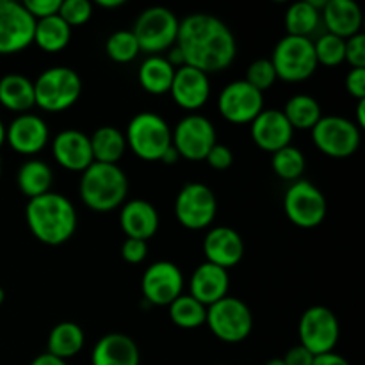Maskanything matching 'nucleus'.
I'll return each mask as SVG.
<instances>
[{"mask_svg": "<svg viewBox=\"0 0 365 365\" xmlns=\"http://www.w3.org/2000/svg\"><path fill=\"white\" fill-rule=\"evenodd\" d=\"M175 45L187 66L207 75L227 70L237 56L234 32L223 20L207 13L189 14L180 20Z\"/></svg>", "mask_w": 365, "mask_h": 365, "instance_id": "nucleus-1", "label": "nucleus"}, {"mask_svg": "<svg viewBox=\"0 0 365 365\" xmlns=\"http://www.w3.org/2000/svg\"><path fill=\"white\" fill-rule=\"evenodd\" d=\"M25 221L31 234L46 246H61L77 230V210L66 196L46 192L27 202Z\"/></svg>", "mask_w": 365, "mask_h": 365, "instance_id": "nucleus-2", "label": "nucleus"}, {"mask_svg": "<svg viewBox=\"0 0 365 365\" xmlns=\"http://www.w3.org/2000/svg\"><path fill=\"white\" fill-rule=\"evenodd\" d=\"M78 195L95 212H110L127 200L128 178L118 164L93 163L82 171Z\"/></svg>", "mask_w": 365, "mask_h": 365, "instance_id": "nucleus-3", "label": "nucleus"}, {"mask_svg": "<svg viewBox=\"0 0 365 365\" xmlns=\"http://www.w3.org/2000/svg\"><path fill=\"white\" fill-rule=\"evenodd\" d=\"M82 78L73 68L52 66L34 81V106L46 113H63L78 102Z\"/></svg>", "mask_w": 365, "mask_h": 365, "instance_id": "nucleus-4", "label": "nucleus"}, {"mask_svg": "<svg viewBox=\"0 0 365 365\" xmlns=\"http://www.w3.org/2000/svg\"><path fill=\"white\" fill-rule=\"evenodd\" d=\"M125 141L135 157L155 163L171 146V128L163 116L146 110L132 118L125 132Z\"/></svg>", "mask_w": 365, "mask_h": 365, "instance_id": "nucleus-5", "label": "nucleus"}, {"mask_svg": "<svg viewBox=\"0 0 365 365\" xmlns=\"http://www.w3.org/2000/svg\"><path fill=\"white\" fill-rule=\"evenodd\" d=\"M180 20L171 9L163 6H153L143 11L135 20L132 34L138 39L141 52L157 53L170 50L177 43Z\"/></svg>", "mask_w": 365, "mask_h": 365, "instance_id": "nucleus-6", "label": "nucleus"}, {"mask_svg": "<svg viewBox=\"0 0 365 365\" xmlns=\"http://www.w3.org/2000/svg\"><path fill=\"white\" fill-rule=\"evenodd\" d=\"M277 78L285 82H303L319 66L314 52V41L299 36H285L277 43L271 56Z\"/></svg>", "mask_w": 365, "mask_h": 365, "instance_id": "nucleus-7", "label": "nucleus"}, {"mask_svg": "<svg viewBox=\"0 0 365 365\" xmlns=\"http://www.w3.org/2000/svg\"><path fill=\"white\" fill-rule=\"evenodd\" d=\"M210 331L220 341L237 344L250 337L253 330V314L242 299L225 296L214 305L207 307V319Z\"/></svg>", "mask_w": 365, "mask_h": 365, "instance_id": "nucleus-8", "label": "nucleus"}, {"mask_svg": "<svg viewBox=\"0 0 365 365\" xmlns=\"http://www.w3.org/2000/svg\"><path fill=\"white\" fill-rule=\"evenodd\" d=\"M310 132L316 148L331 159H348L362 141L355 121L342 116H323Z\"/></svg>", "mask_w": 365, "mask_h": 365, "instance_id": "nucleus-9", "label": "nucleus"}, {"mask_svg": "<svg viewBox=\"0 0 365 365\" xmlns=\"http://www.w3.org/2000/svg\"><path fill=\"white\" fill-rule=\"evenodd\" d=\"M299 346L314 356L334 351L341 337V323L330 309L323 305L310 307L303 312L298 327Z\"/></svg>", "mask_w": 365, "mask_h": 365, "instance_id": "nucleus-10", "label": "nucleus"}, {"mask_svg": "<svg viewBox=\"0 0 365 365\" xmlns=\"http://www.w3.org/2000/svg\"><path fill=\"white\" fill-rule=\"evenodd\" d=\"M217 143L216 128L209 118L202 114H187L171 130V145L180 159L200 163L205 160L207 153Z\"/></svg>", "mask_w": 365, "mask_h": 365, "instance_id": "nucleus-11", "label": "nucleus"}, {"mask_svg": "<svg viewBox=\"0 0 365 365\" xmlns=\"http://www.w3.org/2000/svg\"><path fill=\"white\" fill-rule=\"evenodd\" d=\"M284 210L292 225L299 228H316L327 217V198L317 185L309 180L292 182L284 196Z\"/></svg>", "mask_w": 365, "mask_h": 365, "instance_id": "nucleus-12", "label": "nucleus"}, {"mask_svg": "<svg viewBox=\"0 0 365 365\" xmlns=\"http://www.w3.org/2000/svg\"><path fill=\"white\" fill-rule=\"evenodd\" d=\"M216 212V196L209 185L202 182H189L178 191L175 200V216L187 230H203L210 227Z\"/></svg>", "mask_w": 365, "mask_h": 365, "instance_id": "nucleus-13", "label": "nucleus"}, {"mask_svg": "<svg viewBox=\"0 0 365 365\" xmlns=\"http://www.w3.org/2000/svg\"><path fill=\"white\" fill-rule=\"evenodd\" d=\"M36 20L21 2L0 0V56L29 48L34 41Z\"/></svg>", "mask_w": 365, "mask_h": 365, "instance_id": "nucleus-14", "label": "nucleus"}, {"mask_svg": "<svg viewBox=\"0 0 365 365\" xmlns=\"http://www.w3.org/2000/svg\"><path fill=\"white\" fill-rule=\"evenodd\" d=\"M217 109L227 121L235 125L252 123L264 110V93L248 82L234 81L223 88L217 98Z\"/></svg>", "mask_w": 365, "mask_h": 365, "instance_id": "nucleus-15", "label": "nucleus"}, {"mask_svg": "<svg viewBox=\"0 0 365 365\" xmlns=\"http://www.w3.org/2000/svg\"><path fill=\"white\" fill-rule=\"evenodd\" d=\"M141 291L148 305L170 307L184 291V274L170 260L153 262L143 274Z\"/></svg>", "mask_w": 365, "mask_h": 365, "instance_id": "nucleus-16", "label": "nucleus"}, {"mask_svg": "<svg viewBox=\"0 0 365 365\" xmlns=\"http://www.w3.org/2000/svg\"><path fill=\"white\" fill-rule=\"evenodd\" d=\"M50 130L46 121L38 114H18L6 127V143L21 155H36L46 146Z\"/></svg>", "mask_w": 365, "mask_h": 365, "instance_id": "nucleus-17", "label": "nucleus"}, {"mask_svg": "<svg viewBox=\"0 0 365 365\" xmlns=\"http://www.w3.org/2000/svg\"><path fill=\"white\" fill-rule=\"evenodd\" d=\"M170 95L173 102L184 110L202 109L210 96L209 75L187 64L177 68Z\"/></svg>", "mask_w": 365, "mask_h": 365, "instance_id": "nucleus-18", "label": "nucleus"}, {"mask_svg": "<svg viewBox=\"0 0 365 365\" xmlns=\"http://www.w3.org/2000/svg\"><path fill=\"white\" fill-rule=\"evenodd\" d=\"M250 125L253 141L264 152L274 153L292 143L294 128L280 109H264Z\"/></svg>", "mask_w": 365, "mask_h": 365, "instance_id": "nucleus-19", "label": "nucleus"}, {"mask_svg": "<svg viewBox=\"0 0 365 365\" xmlns=\"http://www.w3.org/2000/svg\"><path fill=\"white\" fill-rule=\"evenodd\" d=\"M52 153L57 164L68 171L82 173L86 168H89L95 163L93 160L89 135L77 130V128L61 130L52 141Z\"/></svg>", "mask_w": 365, "mask_h": 365, "instance_id": "nucleus-20", "label": "nucleus"}, {"mask_svg": "<svg viewBox=\"0 0 365 365\" xmlns=\"http://www.w3.org/2000/svg\"><path fill=\"white\" fill-rule=\"evenodd\" d=\"M203 255L207 262L223 267V269H230L237 266L245 257V242L234 228H210L203 239Z\"/></svg>", "mask_w": 365, "mask_h": 365, "instance_id": "nucleus-21", "label": "nucleus"}, {"mask_svg": "<svg viewBox=\"0 0 365 365\" xmlns=\"http://www.w3.org/2000/svg\"><path fill=\"white\" fill-rule=\"evenodd\" d=\"M120 227L127 239L148 242V239H152L159 230V214L146 200H130L121 205Z\"/></svg>", "mask_w": 365, "mask_h": 365, "instance_id": "nucleus-22", "label": "nucleus"}, {"mask_svg": "<svg viewBox=\"0 0 365 365\" xmlns=\"http://www.w3.org/2000/svg\"><path fill=\"white\" fill-rule=\"evenodd\" d=\"M228 289H230L228 271L210 262H203L202 266L196 267L189 282V294L205 307L214 305L228 296Z\"/></svg>", "mask_w": 365, "mask_h": 365, "instance_id": "nucleus-23", "label": "nucleus"}, {"mask_svg": "<svg viewBox=\"0 0 365 365\" xmlns=\"http://www.w3.org/2000/svg\"><path fill=\"white\" fill-rule=\"evenodd\" d=\"M139 348L128 335H103L91 353V365H139Z\"/></svg>", "mask_w": 365, "mask_h": 365, "instance_id": "nucleus-24", "label": "nucleus"}, {"mask_svg": "<svg viewBox=\"0 0 365 365\" xmlns=\"http://www.w3.org/2000/svg\"><path fill=\"white\" fill-rule=\"evenodd\" d=\"M321 13L328 34L337 38L348 39L362 29V11L353 0H327Z\"/></svg>", "mask_w": 365, "mask_h": 365, "instance_id": "nucleus-25", "label": "nucleus"}, {"mask_svg": "<svg viewBox=\"0 0 365 365\" xmlns=\"http://www.w3.org/2000/svg\"><path fill=\"white\" fill-rule=\"evenodd\" d=\"M0 106L11 113H27L34 107V82L20 73L4 75L0 78Z\"/></svg>", "mask_w": 365, "mask_h": 365, "instance_id": "nucleus-26", "label": "nucleus"}, {"mask_svg": "<svg viewBox=\"0 0 365 365\" xmlns=\"http://www.w3.org/2000/svg\"><path fill=\"white\" fill-rule=\"evenodd\" d=\"M91 143L93 160L102 164H118L123 159L125 152H127V141H125V134L116 127H100L93 132L89 138Z\"/></svg>", "mask_w": 365, "mask_h": 365, "instance_id": "nucleus-27", "label": "nucleus"}, {"mask_svg": "<svg viewBox=\"0 0 365 365\" xmlns=\"http://www.w3.org/2000/svg\"><path fill=\"white\" fill-rule=\"evenodd\" d=\"M86 335L84 330L78 327L77 323H71V321H63V323L56 324L52 328L48 335V342H46V348H48L50 355L57 356L61 360L73 359L75 355L81 353V349L84 348Z\"/></svg>", "mask_w": 365, "mask_h": 365, "instance_id": "nucleus-28", "label": "nucleus"}, {"mask_svg": "<svg viewBox=\"0 0 365 365\" xmlns=\"http://www.w3.org/2000/svg\"><path fill=\"white\" fill-rule=\"evenodd\" d=\"M53 184V173L46 163L39 159H29L16 173V185L29 200L50 192Z\"/></svg>", "mask_w": 365, "mask_h": 365, "instance_id": "nucleus-29", "label": "nucleus"}, {"mask_svg": "<svg viewBox=\"0 0 365 365\" xmlns=\"http://www.w3.org/2000/svg\"><path fill=\"white\" fill-rule=\"evenodd\" d=\"M173 77L175 68L168 63L166 57L160 56L146 57L138 71L139 84L150 95H164V93H170Z\"/></svg>", "mask_w": 365, "mask_h": 365, "instance_id": "nucleus-30", "label": "nucleus"}, {"mask_svg": "<svg viewBox=\"0 0 365 365\" xmlns=\"http://www.w3.org/2000/svg\"><path fill=\"white\" fill-rule=\"evenodd\" d=\"M71 39V27L64 20H61L59 14L43 18L36 21L34 27V41L43 52L57 53L68 46Z\"/></svg>", "mask_w": 365, "mask_h": 365, "instance_id": "nucleus-31", "label": "nucleus"}, {"mask_svg": "<svg viewBox=\"0 0 365 365\" xmlns=\"http://www.w3.org/2000/svg\"><path fill=\"white\" fill-rule=\"evenodd\" d=\"M294 130H312L323 118L319 102L310 95H294L287 100L282 110Z\"/></svg>", "mask_w": 365, "mask_h": 365, "instance_id": "nucleus-32", "label": "nucleus"}, {"mask_svg": "<svg viewBox=\"0 0 365 365\" xmlns=\"http://www.w3.org/2000/svg\"><path fill=\"white\" fill-rule=\"evenodd\" d=\"M321 20V11H317L309 0L294 2L285 13V29L287 36L309 38L317 29Z\"/></svg>", "mask_w": 365, "mask_h": 365, "instance_id": "nucleus-33", "label": "nucleus"}, {"mask_svg": "<svg viewBox=\"0 0 365 365\" xmlns=\"http://www.w3.org/2000/svg\"><path fill=\"white\" fill-rule=\"evenodd\" d=\"M170 317L178 328L192 330V328H200L202 324H205L207 307L192 298L191 294H180L170 305Z\"/></svg>", "mask_w": 365, "mask_h": 365, "instance_id": "nucleus-34", "label": "nucleus"}, {"mask_svg": "<svg viewBox=\"0 0 365 365\" xmlns=\"http://www.w3.org/2000/svg\"><path fill=\"white\" fill-rule=\"evenodd\" d=\"M271 168H273L277 177L289 182H296L302 180V175L307 168V159L302 150L289 145L273 153V157H271Z\"/></svg>", "mask_w": 365, "mask_h": 365, "instance_id": "nucleus-35", "label": "nucleus"}, {"mask_svg": "<svg viewBox=\"0 0 365 365\" xmlns=\"http://www.w3.org/2000/svg\"><path fill=\"white\" fill-rule=\"evenodd\" d=\"M106 52L114 63L127 64L132 63L141 50H139L138 39L132 34V31H116L107 38Z\"/></svg>", "mask_w": 365, "mask_h": 365, "instance_id": "nucleus-36", "label": "nucleus"}, {"mask_svg": "<svg viewBox=\"0 0 365 365\" xmlns=\"http://www.w3.org/2000/svg\"><path fill=\"white\" fill-rule=\"evenodd\" d=\"M346 39L337 38L334 34H323L314 43V52H316L317 64L323 66H339L344 63Z\"/></svg>", "mask_w": 365, "mask_h": 365, "instance_id": "nucleus-37", "label": "nucleus"}, {"mask_svg": "<svg viewBox=\"0 0 365 365\" xmlns=\"http://www.w3.org/2000/svg\"><path fill=\"white\" fill-rule=\"evenodd\" d=\"M59 18L70 27H81L93 16V4L89 0H61Z\"/></svg>", "mask_w": 365, "mask_h": 365, "instance_id": "nucleus-38", "label": "nucleus"}, {"mask_svg": "<svg viewBox=\"0 0 365 365\" xmlns=\"http://www.w3.org/2000/svg\"><path fill=\"white\" fill-rule=\"evenodd\" d=\"M245 81L255 89H259L260 93H264L277 82V71H274L269 59H257L246 70Z\"/></svg>", "mask_w": 365, "mask_h": 365, "instance_id": "nucleus-39", "label": "nucleus"}, {"mask_svg": "<svg viewBox=\"0 0 365 365\" xmlns=\"http://www.w3.org/2000/svg\"><path fill=\"white\" fill-rule=\"evenodd\" d=\"M344 61L351 68H365V36L362 32L346 39Z\"/></svg>", "mask_w": 365, "mask_h": 365, "instance_id": "nucleus-40", "label": "nucleus"}, {"mask_svg": "<svg viewBox=\"0 0 365 365\" xmlns=\"http://www.w3.org/2000/svg\"><path fill=\"white\" fill-rule=\"evenodd\" d=\"M24 4L25 9L29 11L32 18L36 21L43 20V18L53 16V14L59 13L61 0H25Z\"/></svg>", "mask_w": 365, "mask_h": 365, "instance_id": "nucleus-41", "label": "nucleus"}, {"mask_svg": "<svg viewBox=\"0 0 365 365\" xmlns=\"http://www.w3.org/2000/svg\"><path fill=\"white\" fill-rule=\"evenodd\" d=\"M121 257L128 264H141L148 257V242L139 239H125L121 245Z\"/></svg>", "mask_w": 365, "mask_h": 365, "instance_id": "nucleus-42", "label": "nucleus"}, {"mask_svg": "<svg viewBox=\"0 0 365 365\" xmlns=\"http://www.w3.org/2000/svg\"><path fill=\"white\" fill-rule=\"evenodd\" d=\"M205 160L209 163V166L212 168V170L225 171L232 166V163H234V153H232V150L228 148V146L216 143V145L210 148V152L207 153Z\"/></svg>", "mask_w": 365, "mask_h": 365, "instance_id": "nucleus-43", "label": "nucleus"}, {"mask_svg": "<svg viewBox=\"0 0 365 365\" xmlns=\"http://www.w3.org/2000/svg\"><path fill=\"white\" fill-rule=\"evenodd\" d=\"M346 91L356 100H365V68H351L346 75Z\"/></svg>", "mask_w": 365, "mask_h": 365, "instance_id": "nucleus-44", "label": "nucleus"}, {"mask_svg": "<svg viewBox=\"0 0 365 365\" xmlns=\"http://www.w3.org/2000/svg\"><path fill=\"white\" fill-rule=\"evenodd\" d=\"M284 362L285 365H312L314 355L310 351H307L303 346H294L284 356Z\"/></svg>", "mask_w": 365, "mask_h": 365, "instance_id": "nucleus-45", "label": "nucleus"}, {"mask_svg": "<svg viewBox=\"0 0 365 365\" xmlns=\"http://www.w3.org/2000/svg\"><path fill=\"white\" fill-rule=\"evenodd\" d=\"M312 365H351V364H349L344 356L339 355V353L330 351V353H324V355L314 356Z\"/></svg>", "mask_w": 365, "mask_h": 365, "instance_id": "nucleus-46", "label": "nucleus"}, {"mask_svg": "<svg viewBox=\"0 0 365 365\" xmlns=\"http://www.w3.org/2000/svg\"><path fill=\"white\" fill-rule=\"evenodd\" d=\"M31 365H68L66 360H61L57 356L50 355V353H43V355H38L34 360H32Z\"/></svg>", "mask_w": 365, "mask_h": 365, "instance_id": "nucleus-47", "label": "nucleus"}, {"mask_svg": "<svg viewBox=\"0 0 365 365\" xmlns=\"http://www.w3.org/2000/svg\"><path fill=\"white\" fill-rule=\"evenodd\" d=\"M178 160H180V155H178V152L175 150L173 145H171L170 148L164 152V155L160 157V163H164V164H175V163H178Z\"/></svg>", "mask_w": 365, "mask_h": 365, "instance_id": "nucleus-48", "label": "nucleus"}, {"mask_svg": "<svg viewBox=\"0 0 365 365\" xmlns=\"http://www.w3.org/2000/svg\"><path fill=\"white\" fill-rule=\"evenodd\" d=\"M356 127L362 130L365 127V100H359V107H356Z\"/></svg>", "mask_w": 365, "mask_h": 365, "instance_id": "nucleus-49", "label": "nucleus"}, {"mask_svg": "<svg viewBox=\"0 0 365 365\" xmlns=\"http://www.w3.org/2000/svg\"><path fill=\"white\" fill-rule=\"evenodd\" d=\"M125 4V0H96V6L103 7V9H116Z\"/></svg>", "mask_w": 365, "mask_h": 365, "instance_id": "nucleus-50", "label": "nucleus"}, {"mask_svg": "<svg viewBox=\"0 0 365 365\" xmlns=\"http://www.w3.org/2000/svg\"><path fill=\"white\" fill-rule=\"evenodd\" d=\"M4 143H6V125L0 120V148H2Z\"/></svg>", "mask_w": 365, "mask_h": 365, "instance_id": "nucleus-51", "label": "nucleus"}, {"mask_svg": "<svg viewBox=\"0 0 365 365\" xmlns=\"http://www.w3.org/2000/svg\"><path fill=\"white\" fill-rule=\"evenodd\" d=\"M266 365H285V362H284V359H271Z\"/></svg>", "mask_w": 365, "mask_h": 365, "instance_id": "nucleus-52", "label": "nucleus"}, {"mask_svg": "<svg viewBox=\"0 0 365 365\" xmlns=\"http://www.w3.org/2000/svg\"><path fill=\"white\" fill-rule=\"evenodd\" d=\"M4 299H6V292H4V289L0 287V305L4 303Z\"/></svg>", "mask_w": 365, "mask_h": 365, "instance_id": "nucleus-53", "label": "nucleus"}, {"mask_svg": "<svg viewBox=\"0 0 365 365\" xmlns=\"http://www.w3.org/2000/svg\"><path fill=\"white\" fill-rule=\"evenodd\" d=\"M0 177H2V164H0Z\"/></svg>", "mask_w": 365, "mask_h": 365, "instance_id": "nucleus-54", "label": "nucleus"}]
</instances>
